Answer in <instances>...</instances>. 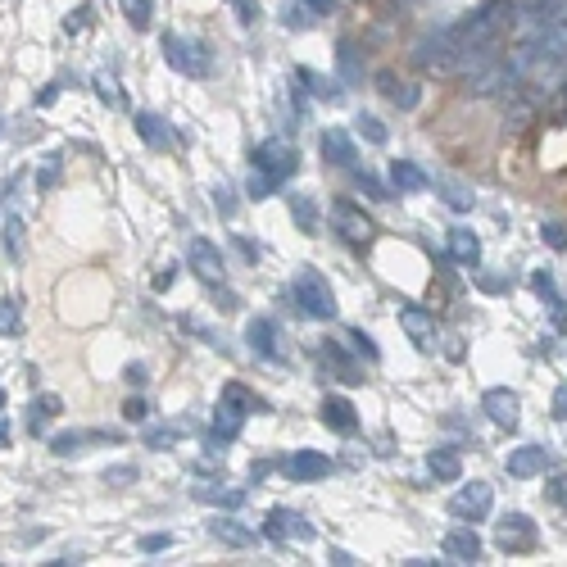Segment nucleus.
<instances>
[{
	"label": "nucleus",
	"mask_w": 567,
	"mask_h": 567,
	"mask_svg": "<svg viewBox=\"0 0 567 567\" xmlns=\"http://www.w3.org/2000/svg\"><path fill=\"white\" fill-rule=\"evenodd\" d=\"M150 413H155V404L141 400V395H132V400L123 404V418H128V422H150Z\"/></svg>",
	"instance_id": "obj_41"
},
{
	"label": "nucleus",
	"mask_w": 567,
	"mask_h": 567,
	"mask_svg": "<svg viewBox=\"0 0 567 567\" xmlns=\"http://www.w3.org/2000/svg\"><path fill=\"white\" fill-rule=\"evenodd\" d=\"M59 409H64V400H59V395H50V391L37 395V400L28 404V431H32V436H46L50 422L59 418Z\"/></svg>",
	"instance_id": "obj_18"
},
{
	"label": "nucleus",
	"mask_w": 567,
	"mask_h": 567,
	"mask_svg": "<svg viewBox=\"0 0 567 567\" xmlns=\"http://www.w3.org/2000/svg\"><path fill=\"white\" fill-rule=\"evenodd\" d=\"M427 472L436 481H445V486H450V481H459L463 477V459L454 450H431L427 454Z\"/></svg>",
	"instance_id": "obj_24"
},
{
	"label": "nucleus",
	"mask_w": 567,
	"mask_h": 567,
	"mask_svg": "<svg viewBox=\"0 0 567 567\" xmlns=\"http://www.w3.org/2000/svg\"><path fill=\"white\" fill-rule=\"evenodd\" d=\"M563 114H567V82H563Z\"/></svg>",
	"instance_id": "obj_57"
},
{
	"label": "nucleus",
	"mask_w": 567,
	"mask_h": 567,
	"mask_svg": "<svg viewBox=\"0 0 567 567\" xmlns=\"http://www.w3.org/2000/svg\"><path fill=\"white\" fill-rule=\"evenodd\" d=\"M304 10H313V14H327V10H332V0H304Z\"/></svg>",
	"instance_id": "obj_54"
},
{
	"label": "nucleus",
	"mask_w": 567,
	"mask_h": 567,
	"mask_svg": "<svg viewBox=\"0 0 567 567\" xmlns=\"http://www.w3.org/2000/svg\"><path fill=\"white\" fill-rule=\"evenodd\" d=\"M196 499H205V504H223V509H241L245 490H196Z\"/></svg>",
	"instance_id": "obj_37"
},
{
	"label": "nucleus",
	"mask_w": 567,
	"mask_h": 567,
	"mask_svg": "<svg viewBox=\"0 0 567 567\" xmlns=\"http://www.w3.org/2000/svg\"><path fill=\"white\" fill-rule=\"evenodd\" d=\"M291 295L309 318H323V323L327 318H336V291L327 286V277L318 273V268H304V273L291 282Z\"/></svg>",
	"instance_id": "obj_2"
},
{
	"label": "nucleus",
	"mask_w": 567,
	"mask_h": 567,
	"mask_svg": "<svg viewBox=\"0 0 567 567\" xmlns=\"http://www.w3.org/2000/svg\"><path fill=\"white\" fill-rule=\"evenodd\" d=\"M214 205H218V214H223V218L236 214V200H232V186H227V182L214 186Z\"/></svg>",
	"instance_id": "obj_45"
},
{
	"label": "nucleus",
	"mask_w": 567,
	"mask_h": 567,
	"mask_svg": "<svg viewBox=\"0 0 567 567\" xmlns=\"http://www.w3.org/2000/svg\"><path fill=\"white\" fill-rule=\"evenodd\" d=\"M323 155H327V164H336V168H350L354 159V137L345 128H327L323 132Z\"/></svg>",
	"instance_id": "obj_19"
},
{
	"label": "nucleus",
	"mask_w": 567,
	"mask_h": 567,
	"mask_svg": "<svg viewBox=\"0 0 567 567\" xmlns=\"http://www.w3.org/2000/svg\"><path fill=\"white\" fill-rule=\"evenodd\" d=\"M504 468H509V477H518V481L540 477V472L549 468V450H545V445H518V450H509Z\"/></svg>",
	"instance_id": "obj_12"
},
{
	"label": "nucleus",
	"mask_w": 567,
	"mask_h": 567,
	"mask_svg": "<svg viewBox=\"0 0 567 567\" xmlns=\"http://www.w3.org/2000/svg\"><path fill=\"white\" fill-rule=\"evenodd\" d=\"M341 73H345V82L359 78V69H354V46H350V41H341Z\"/></svg>",
	"instance_id": "obj_47"
},
{
	"label": "nucleus",
	"mask_w": 567,
	"mask_h": 567,
	"mask_svg": "<svg viewBox=\"0 0 567 567\" xmlns=\"http://www.w3.org/2000/svg\"><path fill=\"white\" fill-rule=\"evenodd\" d=\"M277 186H282L277 177H268V173H259V168H250V182H245V191H250L255 200H268Z\"/></svg>",
	"instance_id": "obj_38"
},
{
	"label": "nucleus",
	"mask_w": 567,
	"mask_h": 567,
	"mask_svg": "<svg viewBox=\"0 0 567 567\" xmlns=\"http://www.w3.org/2000/svg\"><path fill=\"white\" fill-rule=\"evenodd\" d=\"M186 268L200 277L205 286H223L227 282V268H223V255H218V245L196 236V241L186 245Z\"/></svg>",
	"instance_id": "obj_8"
},
{
	"label": "nucleus",
	"mask_w": 567,
	"mask_h": 567,
	"mask_svg": "<svg viewBox=\"0 0 567 567\" xmlns=\"http://www.w3.org/2000/svg\"><path fill=\"white\" fill-rule=\"evenodd\" d=\"M354 186H359V191H368L372 200H391V196H386V186L377 182V177H372V173H354Z\"/></svg>",
	"instance_id": "obj_44"
},
{
	"label": "nucleus",
	"mask_w": 567,
	"mask_h": 567,
	"mask_svg": "<svg viewBox=\"0 0 567 567\" xmlns=\"http://www.w3.org/2000/svg\"><path fill=\"white\" fill-rule=\"evenodd\" d=\"M332 563H336V567H350L354 554H345V549H332Z\"/></svg>",
	"instance_id": "obj_56"
},
{
	"label": "nucleus",
	"mask_w": 567,
	"mask_h": 567,
	"mask_svg": "<svg viewBox=\"0 0 567 567\" xmlns=\"http://www.w3.org/2000/svg\"><path fill=\"white\" fill-rule=\"evenodd\" d=\"M55 100H59V87H55V82H50V87L37 96V105H55Z\"/></svg>",
	"instance_id": "obj_53"
},
{
	"label": "nucleus",
	"mask_w": 567,
	"mask_h": 567,
	"mask_svg": "<svg viewBox=\"0 0 567 567\" xmlns=\"http://www.w3.org/2000/svg\"><path fill=\"white\" fill-rule=\"evenodd\" d=\"M241 422H245V413H236V409H227V404H218V413H214V436H218V440H236V436H241Z\"/></svg>",
	"instance_id": "obj_29"
},
{
	"label": "nucleus",
	"mask_w": 567,
	"mask_h": 567,
	"mask_svg": "<svg viewBox=\"0 0 567 567\" xmlns=\"http://www.w3.org/2000/svg\"><path fill=\"white\" fill-rule=\"evenodd\" d=\"M354 128H359L363 141H372V146H386V123L377 114H359V118H354Z\"/></svg>",
	"instance_id": "obj_34"
},
{
	"label": "nucleus",
	"mask_w": 567,
	"mask_h": 567,
	"mask_svg": "<svg viewBox=\"0 0 567 567\" xmlns=\"http://www.w3.org/2000/svg\"><path fill=\"white\" fill-rule=\"evenodd\" d=\"M318 354H323L327 363H336V372H341V382H363V377H359V368H354V363H350V354H345L341 345H332V341H327Z\"/></svg>",
	"instance_id": "obj_31"
},
{
	"label": "nucleus",
	"mask_w": 567,
	"mask_h": 567,
	"mask_svg": "<svg viewBox=\"0 0 567 567\" xmlns=\"http://www.w3.org/2000/svg\"><path fill=\"white\" fill-rule=\"evenodd\" d=\"M268 536L273 540H313V527L291 509H273L268 513Z\"/></svg>",
	"instance_id": "obj_16"
},
{
	"label": "nucleus",
	"mask_w": 567,
	"mask_h": 567,
	"mask_svg": "<svg viewBox=\"0 0 567 567\" xmlns=\"http://www.w3.org/2000/svg\"><path fill=\"white\" fill-rule=\"evenodd\" d=\"M286 209H291L295 227H300L304 236H318V232H323V209H318V200H313V196H304V191H291V196H286Z\"/></svg>",
	"instance_id": "obj_15"
},
{
	"label": "nucleus",
	"mask_w": 567,
	"mask_h": 567,
	"mask_svg": "<svg viewBox=\"0 0 567 567\" xmlns=\"http://www.w3.org/2000/svg\"><path fill=\"white\" fill-rule=\"evenodd\" d=\"M0 241H5V255H10V259L23 255V218L19 214L5 218V227H0Z\"/></svg>",
	"instance_id": "obj_32"
},
{
	"label": "nucleus",
	"mask_w": 567,
	"mask_h": 567,
	"mask_svg": "<svg viewBox=\"0 0 567 567\" xmlns=\"http://www.w3.org/2000/svg\"><path fill=\"white\" fill-rule=\"evenodd\" d=\"M164 59L173 64L177 73H186V78H205L209 73V50L200 46V41H191V37H177V32H168L164 37Z\"/></svg>",
	"instance_id": "obj_4"
},
{
	"label": "nucleus",
	"mask_w": 567,
	"mask_h": 567,
	"mask_svg": "<svg viewBox=\"0 0 567 567\" xmlns=\"http://www.w3.org/2000/svg\"><path fill=\"white\" fill-rule=\"evenodd\" d=\"M440 554L450 558V563H477V558H481V536L472 527H454V531H445Z\"/></svg>",
	"instance_id": "obj_14"
},
{
	"label": "nucleus",
	"mask_w": 567,
	"mask_h": 567,
	"mask_svg": "<svg viewBox=\"0 0 567 567\" xmlns=\"http://www.w3.org/2000/svg\"><path fill=\"white\" fill-rule=\"evenodd\" d=\"M209 536H214L218 545H232V549L255 545V531L245 527V522H236V518H214L209 522Z\"/></svg>",
	"instance_id": "obj_22"
},
{
	"label": "nucleus",
	"mask_w": 567,
	"mask_h": 567,
	"mask_svg": "<svg viewBox=\"0 0 567 567\" xmlns=\"http://www.w3.org/2000/svg\"><path fill=\"white\" fill-rule=\"evenodd\" d=\"M10 440V427H5V391H0V445Z\"/></svg>",
	"instance_id": "obj_55"
},
{
	"label": "nucleus",
	"mask_w": 567,
	"mask_h": 567,
	"mask_svg": "<svg viewBox=\"0 0 567 567\" xmlns=\"http://www.w3.org/2000/svg\"><path fill=\"white\" fill-rule=\"evenodd\" d=\"M0 123H5V118H0Z\"/></svg>",
	"instance_id": "obj_58"
},
{
	"label": "nucleus",
	"mask_w": 567,
	"mask_h": 567,
	"mask_svg": "<svg viewBox=\"0 0 567 567\" xmlns=\"http://www.w3.org/2000/svg\"><path fill=\"white\" fill-rule=\"evenodd\" d=\"M137 137L146 141L150 150H168V132H164V118H155V114H137Z\"/></svg>",
	"instance_id": "obj_27"
},
{
	"label": "nucleus",
	"mask_w": 567,
	"mask_h": 567,
	"mask_svg": "<svg viewBox=\"0 0 567 567\" xmlns=\"http://www.w3.org/2000/svg\"><path fill=\"white\" fill-rule=\"evenodd\" d=\"M123 14H128L132 28L146 32L150 23H155V0H123Z\"/></svg>",
	"instance_id": "obj_33"
},
{
	"label": "nucleus",
	"mask_w": 567,
	"mask_h": 567,
	"mask_svg": "<svg viewBox=\"0 0 567 567\" xmlns=\"http://www.w3.org/2000/svg\"><path fill=\"white\" fill-rule=\"evenodd\" d=\"M377 87H382L400 109H413V105H418V87H404L395 73H377Z\"/></svg>",
	"instance_id": "obj_26"
},
{
	"label": "nucleus",
	"mask_w": 567,
	"mask_h": 567,
	"mask_svg": "<svg viewBox=\"0 0 567 567\" xmlns=\"http://www.w3.org/2000/svg\"><path fill=\"white\" fill-rule=\"evenodd\" d=\"M59 173H64V155H46L37 168V191H55Z\"/></svg>",
	"instance_id": "obj_35"
},
{
	"label": "nucleus",
	"mask_w": 567,
	"mask_h": 567,
	"mask_svg": "<svg viewBox=\"0 0 567 567\" xmlns=\"http://www.w3.org/2000/svg\"><path fill=\"white\" fill-rule=\"evenodd\" d=\"M554 418H558V422H567V391H558V395H554Z\"/></svg>",
	"instance_id": "obj_52"
},
{
	"label": "nucleus",
	"mask_w": 567,
	"mask_h": 567,
	"mask_svg": "<svg viewBox=\"0 0 567 567\" xmlns=\"http://www.w3.org/2000/svg\"><path fill=\"white\" fill-rule=\"evenodd\" d=\"M332 223H336V232H341L345 241H354V245L372 241V218L363 214L359 205H350V200H336L332 205Z\"/></svg>",
	"instance_id": "obj_10"
},
{
	"label": "nucleus",
	"mask_w": 567,
	"mask_h": 567,
	"mask_svg": "<svg viewBox=\"0 0 567 567\" xmlns=\"http://www.w3.org/2000/svg\"><path fill=\"white\" fill-rule=\"evenodd\" d=\"M400 327L422 354H436L440 327H436V313L431 309H422V304H400Z\"/></svg>",
	"instance_id": "obj_5"
},
{
	"label": "nucleus",
	"mask_w": 567,
	"mask_h": 567,
	"mask_svg": "<svg viewBox=\"0 0 567 567\" xmlns=\"http://www.w3.org/2000/svg\"><path fill=\"white\" fill-rule=\"evenodd\" d=\"M87 440H118V436H100V431H59V436L50 440V450H55L59 459H69V454H78Z\"/></svg>",
	"instance_id": "obj_25"
},
{
	"label": "nucleus",
	"mask_w": 567,
	"mask_h": 567,
	"mask_svg": "<svg viewBox=\"0 0 567 567\" xmlns=\"http://www.w3.org/2000/svg\"><path fill=\"white\" fill-rule=\"evenodd\" d=\"M450 255L459 259L463 268H477L481 264V236L472 227H450Z\"/></svg>",
	"instance_id": "obj_20"
},
{
	"label": "nucleus",
	"mask_w": 567,
	"mask_h": 567,
	"mask_svg": "<svg viewBox=\"0 0 567 567\" xmlns=\"http://www.w3.org/2000/svg\"><path fill=\"white\" fill-rule=\"evenodd\" d=\"M250 168H259V173L277 177V182H286V177H295V168H300V150L291 146V141H259L255 155H250Z\"/></svg>",
	"instance_id": "obj_3"
},
{
	"label": "nucleus",
	"mask_w": 567,
	"mask_h": 567,
	"mask_svg": "<svg viewBox=\"0 0 567 567\" xmlns=\"http://www.w3.org/2000/svg\"><path fill=\"white\" fill-rule=\"evenodd\" d=\"M182 440V427H150L146 431V450H173Z\"/></svg>",
	"instance_id": "obj_36"
},
{
	"label": "nucleus",
	"mask_w": 567,
	"mask_h": 567,
	"mask_svg": "<svg viewBox=\"0 0 567 567\" xmlns=\"http://www.w3.org/2000/svg\"><path fill=\"white\" fill-rule=\"evenodd\" d=\"M146 377H150L146 363H128V368H123V382L128 386H146Z\"/></svg>",
	"instance_id": "obj_49"
},
{
	"label": "nucleus",
	"mask_w": 567,
	"mask_h": 567,
	"mask_svg": "<svg viewBox=\"0 0 567 567\" xmlns=\"http://www.w3.org/2000/svg\"><path fill=\"white\" fill-rule=\"evenodd\" d=\"M490 509H495V490H490L486 481H468V486H459L450 499V513L463 522H486Z\"/></svg>",
	"instance_id": "obj_6"
},
{
	"label": "nucleus",
	"mask_w": 567,
	"mask_h": 567,
	"mask_svg": "<svg viewBox=\"0 0 567 567\" xmlns=\"http://www.w3.org/2000/svg\"><path fill=\"white\" fill-rule=\"evenodd\" d=\"M327 472H332V459L323 450H295L286 459V477L291 481H323Z\"/></svg>",
	"instance_id": "obj_13"
},
{
	"label": "nucleus",
	"mask_w": 567,
	"mask_h": 567,
	"mask_svg": "<svg viewBox=\"0 0 567 567\" xmlns=\"http://www.w3.org/2000/svg\"><path fill=\"white\" fill-rule=\"evenodd\" d=\"M245 341H250V350H255V354H264V359H282L273 318H250V323H245Z\"/></svg>",
	"instance_id": "obj_17"
},
{
	"label": "nucleus",
	"mask_w": 567,
	"mask_h": 567,
	"mask_svg": "<svg viewBox=\"0 0 567 567\" xmlns=\"http://www.w3.org/2000/svg\"><path fill=\"white\" fill-rule=\"evenodd\" d=\"M531 286H536V295L554 309V323L563 327V295H558V286H554V273H536L531 277Z\"/></svg>",
	"instance_id": "obj_28"
},
{
	"label": "nucleus",
	"mask_w": 567,
	"mask_h": 567,
	"mask_svg": "<svg viewBox=\"0 0 567 567\" xmlns=\"http://www.w3.org/2000/svg\"><path fill=\"white\" fill-rule=\"evenodd\" d=\"M481 413H486L495 427L513 431V427L522 422V400H518V391H509V386H495V391H486V395H481Z\"/></svg>",
	"instance_id": "obj_9"
},
{
	"label": "nucleus",
	"mask_w": 567,
	"mask_h": 567,
	"mask_svg": "<svg viewBox=\"0 0 567 567\" xmlns=\"http://www.w3.org/2000/svg\"><path fill=\"white\" fill-rule=\"evenodd\" d=\"M223 404H227V409H236V413H255V409H264V404H259L250 391H245L241 382H227V386H223Z\"/></svg>",
	"instance_id": "obj_30"
},
{
	"label": "nucleus",
	"mask_w": 567,
	"mask_h": 567,
	"mask_svg": "<svg viewBox=\"0 0 567 567\" xmlns=\"http://www.w3.org/2000/svg\"><path fill=\"white\" fill-rule=\"evenodd\" d=\"M0 336H19V300H0Z\"/></svg>",
	"instance_id": "obj_39"
},
{
	"label": "nucleus",
	"mask_w": 567,
	"mask_h": 567,
	"mask_svg": "<svg viewBox=\"0 0 567 567\" xmlns=\"http://www.w3.org/2000/svg\"><path fill=\"white\" fill-rule=\"evenodd\" d=\"M96 87H100V100H109V105H123V91L114 87V78H96Z\"/></svg>",
	"instance_id": "obj_48"
},
{
	"label": "nucleus",
	"mask_w": 567,
	"mask_h": 567,
	"mask_svg": "<svg viewBox=\"0 0 567 567\" xmlns=\"http://www.w3.org/2000/svg\"><path fill=\"white\" fill-rule=\"evenodd\" d=\"M540 236H545L554 250H567V232H563V223H545L540 227Z\"/></svg>",
	"instance_id": "obj_46"
},
{
	"label": "nucleus",
	"mask_w": 567,
	"mask_h": 567,
	"mask_svg": "<svg viewBox=\"0 0 567 567\" xmlns=\"http://www.w3.org/2000/svg\"><path fill=\"white\" fill-rule=\"evenodd\" d=\"M549 5H558V0H513V10H522V14H536V10H549Z\"/></svg>",
	"instance_id": "obj_50"
},
{
	"label": "nucleus",
	"mask_w": 567,
	"mask_h": 567,
	"mask_svg": "<svg viewBox=\"0 0 567 567\" xmlns=\"http://www.w3.org/2000/svg\"><path fill=\"white\" fill-rule=\"evenodd\" d=\"M300 82H309V87H313V96H318V100H336V96H341V91H336L332 82H327V78H318V73H309V69H300Z\"/></svg>",
	"instance_id": "obj_40"
},
{
	"label": "nucleus",
	"mask_w": 567,
	"mask_h": 567,
	"mask_svg": "<svg viewBox=\"0 0 567 567\" xmlns=\"http://www.w3.org/2000/svg\"><path fill=\"white\" fill-rule=\"evenodd\" d=\"M128 481H137V468H132V463H118V468H105V486H128Z\"/></svg>",
	"instance_id": "obj_43"
},
{
	"label": "nucleus",
	"mask_w": 567,
	"mask_h": 567,
	"mask_svg": "<svg viewBox=\"0 0 567 567\" xmlns=\"http://www.w3.org/2000/svg\"><path fill=\"white\" fill-rule=\"evenodd\" d=\"M513 14V0H486L477 10H468L463 19H454L450 28H440L431 41H422V64L436 73H450V64L472 46H486L495 41V32L504 28V19Z\"/></svg>",
	"instance_id": "obj_1"
},
{
	"label": "nucleus",
	"mask_w": 567,
	"mask_h": 567,
	"mask_svg": "<svg viewBox=\"0 0 567 567\" xmlns=\"http://www.w3.org/2000/svg\"><path fill=\"white\" fill-rule=\"evenodd\" d=\"M345 341H350V345H354V354H363V359H368V363H377V359H382V354H377V345H372V336H368V332H350V336H345Z\"/></svg>",
	"instance_id": "obj_42"
},
{
	"label": "nucleus",
	"mask_w": 567,
	"mask_h": 567,
	"mask_svg": "<svg viewBox=\"0 0 567 567\" xmlns=\"http://www.w3.org/2000/svg\"><path fill=\"white\" fill-rule=\"evenodd\" d=\"M536 540H540V527L527 513H504V518L495 522V545L504 549V554H522V549H531Z\"/></svg>",
	"instance_id": "obj_7"
},
{
	"label": "nucleus",
	"mask_w": 567,
	"mask_h": 567,
	"mask_svg": "<svg viewBox=\"0 0 567 567\" xmlns=\"http://www.w3.org/2000/svg\"><path fill=\"white\" fill-rule=\"evenodd\" d=\"M431 182H436V191L445 196V205L459 209V214H468V209L477 205V196H472V186H468V182H459V177H445V173H440V177H431Z\"/></svg>",
	"instance_id": "obj_23"
},
{
	"label": "nucleus",
	"mask_w": 567,
	"mask_h": 567,
	"mask_svg": "<svg viewBox=\"0 0 567 567\" xmlns=\"http://www.w3.org/2000/svg\"><path fill=\"white\" fill-rule=\"evenodd\" d=\"M318 418H323V427H332L336 436H354V431H359V409H354L345 395H327Z\"/></svg>",
	"instance_id": "obj_11"
},
{
	"label": "nucleus",
	"mask_w": 567,
	"mask_h": 567,
	"mask_svg": "<svg viewBox=\"0 0 567 567\" xmlns=\"http://www.w3.org/2000/svg\"><path fill=\"white\" fill-rule=\"evenodd\" d=\"M173 545V536H146L141 540V549H146V554H155V549H168Z\"/></svg>",
	"instance_id": "obj_51"
},
{
	"label": "nucleus",
	"mask_w": 567,
	"mask_h": 567,
	"mask_svg": "<svg viewBox=\"0 0 567 567\" xmlns=\"http://www.w3.org/2000/svg\"><path fill=\"white\" fill-rule=\"evenodd\" d=\"M391 182H395V191H404V196H418V191H427V186H431V177L422 173L413 159H395V164H391Z\"/></svg>",
	"instance_id": "obj_21"
}]
</instances>
